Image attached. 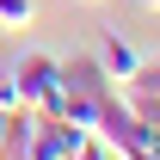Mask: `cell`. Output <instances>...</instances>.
I'll return each instance as SVG.
<instances>
[{
    "mask_svg": "<svg viewBox=\"0 0 160 160\" xmlns=\"http://www.w3.org/2000/svg\"><path fill=\"white\" fill-rule=\"evenodd\" d=\"M12 80H19V92L31 111H43V117H62V62L43 56V49H31V56L12 62Z\"/></svg>",
    "mask_w": 160,
    "mask_h": 160,
    "instance_id": "6da1fadb",
    "label": "cell"
},
{
    "mask_svg": "<svg viewBox=\"0 0 160 160\" xmlns=\"http://www.w3.org/2000/svg\"><path fill=\"white\" fill-rule=\"evenodd\" d=\"M99 68L111 74V86H123V80L142 74V49L123 37V31H105V37H99Z\"/></svg>",
    "mask_w": 160,
    "mask_h": 160,
    "instance_id": "7a4b0ae2",
    "label": "cell"
},
{
    "mask_svg": "<svg viewBox=\"0 0 160 160\" xmlns=\"http://www.w3.org/2000/svg\"><path fill=\"white\" fill-rule=\"evenodd\" d=\"M31 19H37V6H31V0H0V25H6V31H25Z\"/></svg>",
    "mask_w": 160,
    "mask_h": 160,
    "instance_id": "3957f363",
    "label": "cell"
},
{
    "mask_svg": "<svg viewBox=\"0 0 160 160\" xmlns=\"http://www.w3.org/2000/svg\"><path fill=\"white\" fill-rule=\"evenodd\" d=\"M25 105V92H19V80H12V68L0 74V111H19Z\"/></svg>",
    "mask_w": 160,
    "mask_h": 160,
    "instance_id": "277c9868",
    "label": "cell"
},
{
    "mask_svg": "<svg viewBox=\"0 0 160 160\" xmlns=\"http://www.w3.org/2000/svg\"><path fill=\"white\" fill-rule=\"evenodd\" d=\"M80 160H117V154H111V148H105V142L92 136V142H86V148H80Z\"/></svg>",
    "mask_w": 160,
    "mask_h": 160,
    "instance_id": "5b68a950",
    "label": "cell"
},
{
    "mask_svg": "<svg viewBox=\"0 0 160 160\" xmlns=\"http://www.w3.org/2000/svg\"><path fill=\"white\" fill-rule=\"evenodd\" d=\"M136 80H142V86H154V92H160V62H142V74H136Z\"/></svg>",
    "mask_w": 160,
    "mask_h": 160,
    "instance_id": "8992f818",
    "label": "cell"
},
{
    "mask_svg": "<svg viewBox=\"0 0 160 160\" xmlns=\"http://www.w3.org/2000/svg\"><path fill=\"white\" fill-rule=\"evenodd\" d=\"M117 160H160V154H154V148H142V142H136V148H123Z\"/></svg>",
    "mask_w": 160,
    "mask_h": 160,
    "instance_id": "52a82bcc",
    "label": "cell"
},
{
    "mask_svg": "<svg viewBox=\"0 0 160 160\" xmlns=\"http://www.w3.org/2000/svg\"><path fill=\"white\" fill-rule=\"evenodd\" d=\"M0 148H6V111H0Z\"/></svg>",
    "mask_w": 160,
    "mask_h": 160,
    "instance_id": "ba28073f",
    "label": "cell"
},
{
    "mask_svg": "<svg viewBox=\"0 0 160 160\" xmlns=\"http://www.w3.org/2000/svg\"><path fill=\"white\" fill-rule=\"evenodd\" d=\"M136 6H148V12H160V0H136Z\"/></svg>",
    "mask_w": 160,
    "mask_h": 160,
    "instance_id": "9c48e42d",
    "label": "cell"
}]
</instances>
